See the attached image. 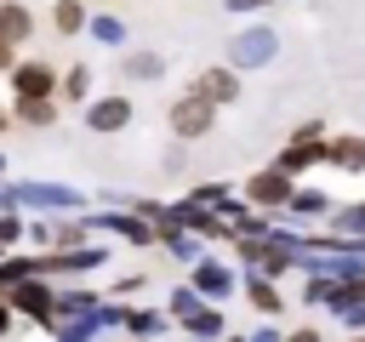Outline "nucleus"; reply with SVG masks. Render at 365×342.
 Returning <instances> with one entry per match:
<instances>
[{
    "instance_id": "1",
    "label": "nucleus",
    "mask_w": 365,
    "mask_h": 342,
    "mask_svg": "<svg viewBox=\"0 0 365 342\" xmlns=\"http://www.w3.org/2000/svg\"><path fill=\"white\" fill-rule=\"evenodd\" d=\"M211 114H217V103H205V97H182V103H171V131L177 137H205L211 131Z\"/></svg>"
},
{
    "instance_id": "16",
    "label": "nucleus",
    "mask_w": 365,
    "mask_h": 342,
    "mask_svg": "<svg viewBox=\"0 0 365 342\" xmlns=\"http://www.w3.org/2000/svg\"><path fill=\"white\" fill-rule=\"evenodd\" d=\"M125 74H160V63H154V57H131V63H125Z\"/></svg>"
},
{
    "instance_id": "4",
    "label": "nucleus",
    "mask_w": 365,
    "mask_h": 342,
    "mask_svg": "<svg viewBox=\"0 0 365 342\" xmlns=\"http://www.w3.org/2000/svg\"><path fill=\"white\" fill-rule=\"evenodd\" d=\"M245 194H251L257 205H279V200H291V177H285V171H257Z\"/></svg>"
},
{
    "instance_id": "9",
    "label": "nucleus",
    "mask_w": 365,
    "mask_h": 342,
    "mask_svg": "<svg viewBox=\"0 0 365 342\" xmlns=\"http://www.w3.org/2000/svg\"><path fill=\"white\" fill-rule=\"evenodd\" d=\"M194 285H200L205 296H222L234 279H228V268H222V262H200V268H194Z\"/></svg>"
},
{
    "instance_id": "14",
    "label": "nucleus",
    "mask_w": 365,
    "mask_h": 342,
    "mask_svg": "<svg viewBox=\"0 0 365 342\" xmlns=\"http://www.w3.org/2000/svg\"><path fill=\"white\" fill-rule=\"evenodd\" d=\"M251 302H257L262 314H274V308H279V291H274V285H251Z\"/></svg>"
},
{
    "instance_id": "12",
    "label": "nucleus",
    "mask_w": 365,
    "mask_h": 342,
    "mask_svg": "<svg viewBox=\"0 0 365 342\" xmlns=\"http://www.w3.org/2000/svg\"><path fill=\"white\" fill-rule=\"evenodd\" d=\"M23 120H29V125H51V120H57L51 97H23Z\"/></svg>"
},
{
    "instance_id": "8",
    "label": "nucleus",
    "mask_w": 365,
    "mask_h": 342,
    "mask_svg": "<svg viewBox=\"0 0 365 342\" xmlns=\"http://www.w3.org/2000/svg\"><path fill=\"white\" fill-rule=\"evenodd\" d=\"M325 154H331V148H314V142H302V137H297V142L279 154V171L291 177V171H302V165H314V160H325Z\"/></svg>"
},
{
    "instance_id": "10",
    "label": "nucleus",
    "mask_w": 365,
    "mask_h": 342,
    "mask_svg": "<svg viewBox=\"0 0 365 342\" xmlns=\"http://www.w3.org/2000/svg\"><path fill=\"white\" fill-rule=\"evenodd\" d=\"M331 160L348 165V171H365V137H342V142L331 148Z\"/></svg>"
},
{
    "instance_id": "2",
    "label": "nucleus",
    "mask_w": 365,
    "mask_h": 342,
    "mask_svg": "<svg viewBox=\"0 0 365 342\" xmlns=\"http://www.w3.org/2000/svg\"><path fill=\"white\" fill-rule=\"evenodd\" d=\"M194 97H205V103H234V97H240L234 68H205V74H194Z\"/></svg>"
},
{
    "instance_id": "11",
    "label": "nucleus",
    "mask_w": 365,
    "mask_h": 342,
    "mask_svg": "<svg viewBox=\"0 0 365 342\" xmlns=\"http://www.w3.org/2000/svg\"><path fill=\"white\" fill-rule=\"evenodd\" d=\"M29 34V11L23 6H0V40H23Z\"/></svg>"
},
{
    "instance_id": "19",
    "label": "nucleus",
    "mask_w": 365,
    "mask_h": 342,
    "mask_svg": "<svg viewBox=\"0 0 365 342\" xmlns=\"http://www.w3.org/2000/svg\"><path fill=\"white\" fill-rule=\"evenodd\" d=\"M0 125H6V108H0Z\"/></svg>"
},
{
    "instance_id": "13",
    "label": "nucleus",
    "mask_w": 365,
    "mask_h": 342,
    "mask_svg": "<svg viewBox=\"0 0 365 342\" xmlns=\"http://www.w3.org/2000/svg\"><path fill=\"white\" fill-rule=\"evenodd\" d=\"M57 28H63V34H74V28H80V6H74V0H63V6H57Z\"/></svg>"
},
{
    "instance_id": "3",
    "label": "nucleus",
    "mask_w": 365,
    "mask_h": 342,
    "mask_svg": "<svg viewBox=\"0 0 365 342\" xmlns=\"http://www.w3.org/2000/svg\"><path fill=\"white\" fill-rule=\"evenodd\" d=\"M125 120H131V103H125V97H103V103L86 108V125H91V131H120Z\"/></svg>"
},
{
    "instance_id": "5",
    "label": "nucleus",
    "mask_w": 365,
    "mask_h": 342,
    "mask_svg": "<svg viewBox=\"0 0 365 342\" xmlns=\"http://www.w3.org/2000/svg\"><path fill=\"white\" fill-rule=\"evenodd\" d=\"M228 57L245 63V68H251V63H268V57H274V34H262V28H257V34H240V40L228 46Z\"/></svg>"
},
{
    "instance_id": "17",
    "label": "nucleus",
    "mask_w": 365,
    "mask_h": 342,
    "mask_svg": "<svg viewBox=\"0 0 365 342\" xmlns=\"http://www.w3.org/2000/svg\"><path fill=\"white\" fill-rule=\"evenodd\" d=\"M0 68H11V40H0Z\"/></svg>"
},
{
    "instance_id": "7",
    "label": "nucleus",
    "mask_w": 365,
    "mask_h": 342,
    "mask_svg": "<svg viewBox=\"0 0 365 342\" xmlns=\"http://www.w3.org/2000/svg\"><path fill=\"white\" fill-rule=\"evenodd\" d=\"M11 291H17V308H23V314H34L40 325L51 319V291H46V285H34V279H23V285H11Z\"/></svg>"
},
{
    "instance_id": "15",
    "label": "nucleus",
    "mask_w": 365,
    "mask_h": 342,
    "mask_svg": "<svg viewBox=\"0 0 365 342\" xmlns=\"http://www.w3.org/2000/svg\"><path fill=\"white\" fill-rule=\"evenodd\" d=\"M188 319H194V336H217V325H222L217 314H188Z\"/></svg>"
},
{
    "instance_id": "6",
    "label": "nucleus",
    "mask_w": 365,
    "mask_h": 342,
    "mask_svg": "<svg viewBox=\"0 0 365 342\" xmlns=\"http://www.w3.org/2000/svg\"><path fill=\"white\" fill-rule=\"evenodd\" d=\"M11 86H17V97H51V68L23 63V68H11Z\"/></svg>"
},
{
    "instance_id": "18",
    "label": "nucleus",
    "mask_w": 365,
    "mask_h": 342,
    "mask_svg": "<svg viewBox=\"0 0 365 342\" xmlns=\"http://www.w3.org/2000/svg\"><path fill=\"white\" fill-rule=\"evenodd\" d=\"M359 228H365V211H359Z\"/></svg>"
}]
</instances>
